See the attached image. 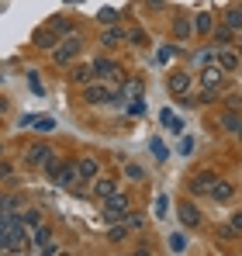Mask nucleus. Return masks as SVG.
<instances>
[{
  "label": "nucleus",
  "instance_id": "nucleus-4",
  "mask_svg": "<svg viewBox=\"0 0 242 256\" xmlns=\"http://www.w3.org/2000/svg\"><path fill=\"white\" fill-rule=\"evenodd\" d=\"M97 170H100L97 160H90V156H86V160H76V176H80V184H90V180L97 176Z\"/></svg>",
  "mask_w": 242,
  "mask_h": 256
},
{
  "label": "nucleus",
  "instance_id": "nucleus-3",
  "mask_svg": "<svg viewBox=\"0 0 242 256\" xmlns=\"http://www.w3.org/2000/svg\"><path fill=\"white\" fill-rule=\"evenodd\" d=\"M111 97H114V94L104 84H94V86L83 90V100H86V104H111Z\"/></svg>",
  "mask_w": 242,
  "mask_h": 256
},
{
  "label": "nucleus",
  "instance_id": "nucleus-7",
  "mask_svg": "<svg viewBox=\"0 0 242 256\" xmlns=\"http://www.w3.org/2000/svg\"><path fill=\"white\" fill-rule=\"evenodd\" d=\"M97 76H108V80H118V66L111 62V59H94V66H90Z\"/></svg>",
  "mask_w": 242,
  "mask_h": 256
},
{
  "label": "nucleus",
  "instance_id": "nucleus-31",
  "mask_svg": "<svg viewBox=\"0 0 242 256\" xmlns=\"http://www.w3.org/2000/svg\"><path fill=\"white\" fill-rule=\"evenodd\" d=\"M7 176H10V166H7V163H0V180H7Z\"/></svg>",
  "mask_w": 242,
  "mask_h": 256
},
{
  "label": "nucleus",
  "instance_id": "nucleus-26",
  "mask_svg": "<svg viewBox=\"0 0 242 256\" xmlns=\"http://www.w3.org/2000/svg\"><path fill=\"white\" fill-rule=\"evenodd\" d=\"M190 32H194V28H190V24H187V21H176V38H187V35H190Z\"/></svg>",
  "mask_w": 242,
  "mask_h": 256
},
{
  "label": "nucleus",
  "instance_id": "nucleus-2",
  "mask_svg": "<svg viewBox=\"0 0 242 256\" xmlns=\"http://www.w3.org/2000/svg\"><path fill=\"white\" fill-rule=\"evenodd\" d=\"M83 48V42L80 38H70V42H59L56 48H52V59L59 62V66H66V62H73L76 59V52Z\"/></svg>",
  "mask_w": 242,
  "mask_h": 256
},
{
  "label": "nucleus",
  "instance_id": "nucleus-21",
  "mask_svg": "<svg viewBox=\"0 0 242 256\" xmlns=\"http://www.w3.org/2000/svg\"><path fill=\"white\" fill-rule=\"evenodd\" d=\"M21 222H24V225H38L42 212H38V208H28V212H21Z\"/></svg>",
  "mask_w": 242,
  "mask_h": 256
},
{
  "label": "nucleus",
  "instance_id": "nucleus-22",
  "mask_svg": "<svg viewBox=\"0 0 242 256\" xmlns=\"http://www.w3.org/2000/svg\"><path fill=\"white\" fill-rule=\"evenodd\" d=\"M124 38V32L121 28H111V32H104V45H118Z\"/></svg>",
  "mask_w": 242,
  "mask_h": 256
},
{
  "label": "nucleus",
  "instance_id": "nucleus-32",
  "mask_svg": "<svg viewBox=\"0 0 242 256\" xmlns=\"http://www.w3.org/2000/svg\"><path fill=\"white\" fill-rule=\"evenodd\" d=\"M239 138H242V128H239Z\"/></svg>",
  "mask_w": 242,
  "mask_h": 256
},
{
  "label": "nucleus",
  "instance_id": "nucleus-9",
  "mask_svg": "<svg viewBox=\"0 0 242 256\" xmlns=\"http://www.w3.org/2000/svg\"><path fill=\"white\" fill-rule=\"evenodd\" d=\"M211 184H214V173H198V176L190 180V190H194V194H208Z\"/></svg>",
  "mask_w": 242,
  "mask_h": 256
},
{
  "label": "nucleus",
  "instance_id": "nucleus-10",
  "mask_svg": "<svg viewBox=\"0 0 242 256\" xmlns=\"http://www.w3.org/2000/svg\"><path fill=\"white\" fill-rule=\"evenodd\" d=\"M104 201H108V212H121V214H128V198H124L121 190H114V194H108Z\"/></svg>",
  "mask_w": 242,
  "mask_h": 256
},
{
  "label": "nucleus",
  "instance_id": "nucleus-15",
  "mask_svg": "<svg viewBox=\"0 0 242 256\" xmlns=\"http://www.w3.org/2000/svg\"><path fill=\"white\" fill-rule=\"evenodd\" d=\"M201 84L204 86H218V84H222V70H218V66H208L204 76H201Z\"/></svg>",
  "mask_w": 242,
  "mask_h": 256
},
{
  "label": "nucleus",
  "instance_id": "nucleus-16",
  "mask_svg": "<svg viewBox=\"0 0 242 256\" xmlns=\"http://www.w3.org/2000/svg\"><path fill=\"white\" fill-rule=\"evenodd\" d=\"M225 24H228V28H232V32H242V10H239V7H236V10H228V14H225Z\"/></svg>",
  "mask_w": 242,
  "mask_h": 256
},
{
  "label": "nucleus",
  "instance_id": "nucleus-20",
  "mask_svg": "<svg viewBox=\"0 0 242 256\" xmlns=\"http://www.w3.org/2000/svg\"><path fill=\"white\" fill-rule=\"evenodd\" d=\"M114 190H118L114 180H97V194H100V198H108V194H114Z\"/></svg>",
  "mask_w": 242,
  "mask_h": 256
},
{
  "label": "nucleus",
  "instance_id": "nucleus-5",
  "mask_svg": "<svg viewBox=\"0 0 242 256\" xmlns=\"http://www.w3.org/2000/svg\"><path fill=\"white\" fill-rule=\"evenodd\" d=\"M208 194H211V198H214V201H222V204H225V201H228V198H232V194H236V187H232V184H228V180H214V184H211V190H208Z\"/></svg>",
  "mask_w": 242,
  "mask_h": 256
},
{
  "label": "nucleus",
  "instance_id": "nucleus-17",
  "mask_svg": "<svg viewBox=\"0 0 242 256\" xmlns=\"http://www.w3.org/2000/svg\"><path fill=\"white\" fill-rule=\"evenodd\" d=\"M222 128H228V132H239L242 128V118L232 111V114H222Z\"/></svg>",
  "mask_w": 242,
  "mask_h": 256
},
{
  "label": "nucleus",
  "instance_id": "nucleus-27",
  "mask_svg": "<svg viewBox=\"0 0 242 256\" xmlns=\"http://www.w3.org/2000/svg\"><path fill=\"white\" fill-rule=\"evenodd\" d=\"M152 152H156V156H160V160H166V146H162L160 138H152Z\"/></svg>",
  "mask_w": 242,
  "mask_h": 256
},
{
  "label": "nucleus",
  "instance_id": "nucleus-28",
  "mask_svg": "<svg viewBox=\"0 0 242 256\" xmlns=\"http://www.w3.org/2000/svg\"><path fill=\"white\" fill-rule=\"evenodd\" d=\"M156 218H166V198H156Z\"/></svg>",
  "mask_w": 242,
  "mask_h": 256
},
{
  "label": "nucleus",
  "instance_id": "nucleus-8",
  "mask_svg": "<svg viewBox=\"0 0 242 256\" xmlns=\"http://www.w3.org/2000/svg\"><path fill=\"white\" fill-rule=\"evenodd\" d=\"M76 180H80V176H76V166H70V163H62L59 173H56V184H59V187H73Z\"/></svg>",
  "mask_w": 242,
  "mask_h": 256
},
{
  "label": "nucleus",
  "instance_id": "nucleus-13",
  "mask_svg": "<svg viewBox=\"0 0 242 256\" xmlns=\"http://www.w3.org/2000/svg\"><path fill=\"white\" fill-rule=\"evenodd\" d=\"M187 86H190V76L187 73H173L170 76V94H187Z\"/></svg>",
  "mask_w": 242,
  "mask_h": 256
},
{
  "label": "nucleus",
  "instance_id": "nucleus-11",
  "mask_svg": "<svg viewBox=\"0 0 242 256\" xmlns=\"http://www.w3.org/2000/svg\"><path fill=\"white\" fill-rule=\"evenodd\" d=\"M48 239H52V228H48L45 222H38V225L32 228V242H35V250H42V246H45Z\"/></svg>",
  "mask_w": 242,
  "mask_h": 256
},
{
  "label": "nucleus",
  "instance_id": "nucleus-24",
  "mask_svg": "<svg viewBox=\"0 0 242 256\" xmlns=\"http://www.w3.org/2000/svg\"><path fill=\"white\" fill-rule=\"evenodd\" d=\"M52 28H56L59 35H66V32H73V21H62V18H56V21H52Z\"/></svg>",
  "mask_w": 242,
  "mask_h": 256
},
{
  "label": "nucleus",
  "instance_id": "nucleus-19",
  "mask_svg": "<svg viewBox=\"0 0 242 256\" xmlns=\"http://www.w3.org/2000/svg\"><path fill=\"white\" fill-rule=\"evenodd\" d=\"M170 250H173V253H184V250H187V236L173 232V236H170Z\"/></svg>",
  "mask_w": 242,
  "mask_h": 256
},
{
  "label": "nucleus",
  "instance_id": "nucleus-14",
  "mask_svg": "<svg viewBox=\"0 0 242 256\" xmlns=\"http://www.w3.org/2000/svg\"><path fill=\"white\" fill-rule=\"evenodd\" d=\"M218 62H222V70H225V73H232V70L239 66V56H236V52H225V48H222V52H218Z\"/></svg>",
  "mask_w": 242,
  "mask_h": 256
},
{
  "label": "nucleus",
  "instance_id": "nucleus-29",
  "mask_svg": "<svg viewBox=\"0 0 242 256\" xmlns=\"http://www.w3.org/2000/svg\"><path fill=\"white\" fill-rule=\"evenodd\" d=\"M128 176H132V180H142L146 173H142V166H135V163H132V166H128Z\"/></svg>",
  "mask_w": 242,
  "mask_h": 256
},
{
  "label": "nucleus",
  "instance_id": "nucleus-6",
  "mask_svg": "<svg viewBox=\"0 0 242 256\" xmlns=\"http://www.w3.org/2000/svg\"><path fill=\"white\" fill-rule=\"evenodd\" d=\"M35 45H38V48H56V45H59V32H56V28L35 32Z\"/></svg>",
  "mask_w": 242,
  "mask_h": 256
},
{
  "label": "nucleus",
  "instance_id": "nucleus-18",
  "mask_svg": "<svg viewBox=\"0 0 242 256\" xmlns=\"http://www.w3.org/2000/svg\"><path fill=\"white\" fill-rule=\"evenodd\" d=\"M194 32H201V35L211 32V14H198V18H194Z\"/></svg>",
  "mask_w": 242,
  "mask_h": 256
},
{
  "label": "nucleus",
  "instance_id": "nucleus-33",
  "mask_svg": "<svg viewBox=\"0 0 242 256\" xmlns=\"http://www.w3.org/2000/svg\"><path fill=\"white\" fill-rule=\"evenodd\" d=\"M239 10H242V4H239Z\"/></svg>",
  "mask_w": 242,
  "mask_h": 256
},
{
  "label": "nucleus",
  "instance_id": "nucleus-12",
  "mask_svg": "<svg viewBox=\"0 0 242 256\" xmlns=\"http://www.w3.org/2000/svg\"><path fill=\"white\" fill-rule=\"evenodd\" d=\"M176 212H180V222H184V225H190V228L201 222V214H198V208H194V204H180Z\"/></svg>",
  "mask_w": 242,
  "mask_h": 256
},
{
  "label": "nucleus",
  "instance_id": "nucleus-30",
  "mask_svg": "<svg viewBox=\"0 0 242 256\" xmlns=\"http://www.w3.org/2000/svg\"><path fill=\"white\" fill-rule=\"evenodd\" d=\"M232 228H236V232H242V212L232 214Z\"/></svg>",
  "mask_w": 242,
  "mask_h": 256
},
{
  "label": "nucleus",
  "instance_id": "nucleus-1",
  "mask_svg": "<svg viewBox=\"0 0 242 256\" xmlns=\"http://www.w3.org/2000/svg\"><path fill=\"white\" fill-rule=\"evenodd\" d=\"M24 160H28L32 166H48V163L56 160V152H52V146H45V142H35V146H28Z\"/></svg>",
  "mask_w": 242,
  "mask_h": 256
},
{
  "label": "nucleus",
  "instance_id": "nucleus-23",
  "mask_svg": "<svg viewBox=\"0 0 242 256\" xmlns=\"http://www.w3.org/2000/svg\"><path fill=\"white\" fill-rule=\"evenodd\" d=\"M90 73H94L90 66H80V70H73V84H86V80H90Z\"/></svg>",
  "mask_w": 242,
  "mask_h": 256
},
{
  "label": "nucleus",
  "instance_id": "nucleus-25",
  "mask_svg": "<svg viewBox=\"0 0 242 256\" xmlns=\"http://www.w3.org/2000/svg\"><path fill=\"white\" fill-rule=\"evenodd\" d=\"M32 125L42 128V132H48V128H56V122H52V118H32Z\"/></svg>",
  "mask_w": 242,
  "mask_h": 256
}]
</instances>
